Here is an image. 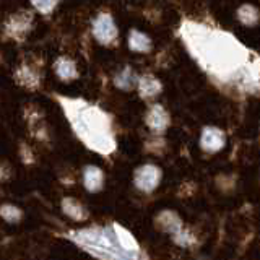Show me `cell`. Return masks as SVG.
Instances as JSON below:
<instances>
[{
  "label": "cell",
  "instance_id": "cell-1",
  "mask_svg": "<svg viewBox=\"0 0 260 260\" xmlns=\"http://www.w3.org/2000/svg\"><path fill=\"white\" fill-rule=\"evenodd\" d=\"M181 35L190 54L218 81L247 91L260 89V59L230 32L185 21Z\"/></svg>",
  "mask_w": 260,
  "mask_h": 260
},
{
  "label": "cell",
  "instance_id": "cell-2",
  "mask_svg": "<svg viewBox=\"0 0 260 260\" xmlns=\"http://www.w3.org/2000/svg\"><path fill=\"white\" fill-rule=\"evenodd\" d=\"M161 181V169L154 165H145L137 169L135 173V185L140 190L151 192L158 187Z\"/></svg>",
  "mask_w": 260,
  "mask_h": 260
},
{
  "label": "cell",
  "instance_id": "cell-3",
  "mask_svg": "<svg viewBox=\"0 0 260 260\" xmlns=\"http://www.w3.org/2000/svg\"><path fill=\"white\" fill-rule=\"evenodd\" d=\"M93 35L103 44L112 43V41L117 38V26L111 15L103 13L98 16L93 24Z\"/></svg>",
  "mask_w": 260,
  "mask_h": 260
},
{
  "label": "cell",
  "instance_id": "cell-4",
  "mask_svg": "<svg viewBox=\"0 0 260 260\" xmlns=\"http://www.w3.org/2000/svg\"><path fill=\"white\" fill-rule=\"evenodd\" d=\"M226 137L223 134V130H219L216 127H205L202 130L200 137V146L202 150H205L208 153H216L224 146Z\"/></svg>",
  "mask_w": 260,
  "mask_h": 260
},
{
  "label": "cell",
  "instance_id": "cell-5",
  "mask_svg": "<svg viewBox=\"0 0 260 260\" xmlns=\"http://www.w3.org/2000/svg\"><path fill=\"white\" fill-rule=\"evenodd\" d=\"M146 124L154 132H162L169 125V116L166 109L159 104L151 106L148 114H146Z\"/></svg>",
  "mask_w": 260,
  "mask_h": 260
},
{
  "label": "cell",
  "instance_id": "cell-6",
  "mask_svg": "<svg viewBox=\"0 0 260 260\" xmlns=\"http://www.w3.org/2000/svg\"><path fill=\"white\" fill-rule=\"evenodd\" d=\"M103 173L100 168H94V166H88L83 173V182H85V187L88 190L91 192H96L100 190L103 187Z\"/></svg>",
  "mask_w": 260,
  "mask_h": 260
},
{
  "label": "cell",
  "instance_id": "cell-7",
  "mask_svg": "<svg viewBox=\"0 0 260 260\" xmlns=\"http://www.w3.org/2000/svg\"><path fill=\"white\" fill-rule=\"evenodd\" d=\"M128 46L135 52H148L151 49V41L143 32L134 29L128 36Z\"/></svg>",
  "mask_w": 260,
  "mask_h": 260
},
{
  "label": "cell",
  "instance_id": "cell-8",
  "mask_svg": "<svg viewBox=\"0 0 260 260\" xmlns=\"http://www.w3.org/2000/svg\"><path fill=\"white\" fill-rule=\"evenodd\" d=\"M161 83L154 78V77H142L140 80H138V89H140L142 96L145 98H151V96H156L159 91H161Z\"/></svg>",
  "mask_w": 260,
  "mask_h": 260
},
{
  "label": "cell",
  "instance_id": "cell-9",
  "mask_svg": "<svg viewBox=\"0 0 260 260\" xmlns=\"http://www.w3.org/2000/svg\"><path fill=\"white\" fill-rule=\"evenodd\" d=\"M55 73L59 75L62 80H72L77 77V69H75V63L69 59H59L55 63Z\"/></svg>",
  "mask_w": 260,
  "mask_h": 260
},
{
  "label": "cell",
  "instance_id": "cell-10",
  "mask_svg": "<svg viewBox=\"0 0 260 260\" xmlns=\"http://www.w3.org/2000/svg\"><path fill=\"white\" fill-rule=\"evenodd\" d=\"M258 10L252 5H242L238 10V18L242 24L246 26H254V24L258 21Z\"/></svg>",
  "mask_w": 260,
  "mask_h": 260
},
{
  "label": "cell",
  "instance_id": "cell-11",
  "mask_svg": "<svg viewBox=\"0 0 260 260\" xmlns=\"http://www.w3.org/2000/svg\"><path fill=\"white\" fill-rule=\"evenodd\" d=\"M63 208H65V213L73 216V218H77V219H81V218H85V211H83V207L80 205L78 202L75 200H63Z\"/></svg>",
  "mask_w": 260,
  "mask_h": 260
},
{
  "label": "cell",
  "instance_id": "cell-12",
  "mask_svg": "<svg viewBox=\"0 0 260 260\" xmlns=\"http://www.w3.org/2000/svg\"><path fill=\"white\" fill-rule=\"evenodd\" d=\"M0 215L4 216V219H7L8 223H15V221H18L21 213H20V210L18 208H15V207H10V205H5L0 208Z\"/></svg>",
  "mask_w": 260,
  "mask_h": 260
},
{
  "label": "cell",
  "instance_id": "cell-13",
  "mask_svg": "<svg viewBox=\"0 0 260 260\" xmlns=\"http://www.w3.org/2000/svg\"><path fill=\"white\" fill-rule=\"evenodd\" d=\"M116 85L120 86V88H124V89H128L130 86L134 85V75H132V72H130L128 69H125V70L122 72L120 75L116 78Z\"/></svg>",
  "mask_w": 260,
  "mask_h": 260
},
{
  "label": "cell",
  "instance_id": "cell-14",
  "mask_svg": "<svg viewBox=\"0 0 260 260\" xmlns=\"http://www.w3.org/2000/svg\"><path fill=\"white\" fill-rule=\"evenodd\" d=\"M32 5H35L39 12L49 13V12H52V8L57 5V0H32Z\"/></svg>",
  "mask_w": 260,
  "mask_h": 260
}]
</instances>
